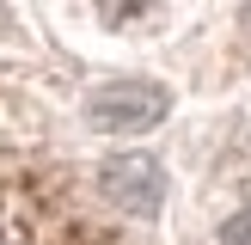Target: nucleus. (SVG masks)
I'll return each instance as SVG.
<instances>
[{
	"instance_id": "nucleus-4",
	"label": "nucleus",
	"mask_w": 251,
	"mask_h": 245,
	"mask_svg": "<svg viewBox=\"0 0 251 245\" xmlns=\"http://www.w3.org/2000/svg\"><path fill=\"white\" fill-rule=\"evenodd\" d=\"M221 245H251V208H239V215L227 220V233H221Z\"/></svg>"
},
{
	"instance_id": "nucleus-1",
	"label": "nucleus",
	"mask_w": 251,
	"mask_h": 245,
	"mask_svg": "<svg viewBox=\"0 0 251 245\" xmlns=\"http://www.w3.org/2000/svg\"><path fill=\"white\" fill-rule=\"evenodd\" d=\"M166 110H172L166 86H153V80H110V86L92 92L86 117H92V129H104V135H135V129H153Z\"/></svg>"
},
{
	"instance_id": "nucleus-2",
	"label": "nucleus",
	"mask_w": 251,
	"mask_h": 245,
	"mask_svg": "<svg viewBox=\"0 0 251 245\" xmlns=\"http://www.w3.org/2000/svg\"><path fill=\"white\" fill-rule=\"evenodd\" d=\"M159 190H166V178H159V166L147 153H123V159L104 166V196L117 208H129V215H153Z\"/></svg>"
},
{
	"instance_id": "nucleus-3",
	"label": "nucleus",
	"mask_w": 251,
	"mask_h": 245,
	"mask_svg": "<svg viewBox=\"0 0 251 245\" xmlns=\"http://www.w3.org/2000/svg\"><path fill=\"white\" fill-rule=\"evenodd\" d=\"M147 6H153V0H98V12H104L110 24H123V19H141Z\"/></svg>"
}]
</instances>
